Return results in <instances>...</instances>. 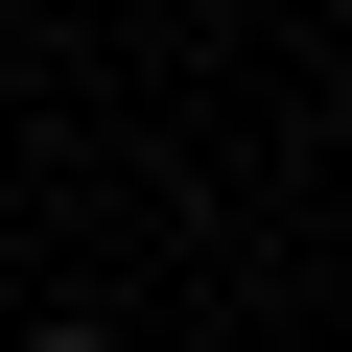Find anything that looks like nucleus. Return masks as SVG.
I'll list each match as a JSON object with an SVG mask.
<instances>
[{
    "label": "nucleus",
    "mask_w": 352,
    "mask_h": 352,
    "mask_svg": "<svg viewBox=\"0 0 352 352\" xmlns=\"http://www.w3.org/2000/svg\"><path fill=\"white\" fill-rule=\"evenodd\" d=\"M24 352H94V329H24Z\"/></svg>",
    "instance_id": "f257e3e1"
}]
</instances>
